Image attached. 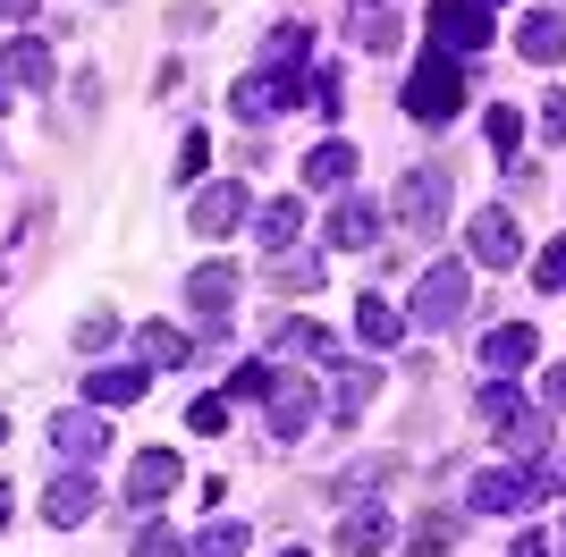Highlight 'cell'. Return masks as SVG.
I'll use <instances>...</instances> for the list:
<instances>
[{
    "label": "cell",
    "mask_w": 566,
    "mask_h": 557,
    "mask_svg": "<svg viewBox=\"0 0 566 557\" xmlns=\"http://www.w3.org/2000/svg\"><path fill=\"white\" fill-rule=\"evenodd\" d=\"M398 102H406V118H423V127H449V118L465 111V60H449V51H423V60L406 69Z\"/></svg>",
    "instance_id": "obj_1"
},
{
    "label": "cell",
    "mask_w": 566,
    "mask_h": 557,
    "mask_svg": "<svg viewBox=\"0 0 566 557\" xmlns=\"http://www.w3.org/2000/svg\"><path fill=\"white\" fill-rule=\"evenodd\" d=\"M389 220H398L406 237H440L449 229V169H406L398 195H389Z\"/></svg>",
    "instance_id": "obj_2"
},
{
    "label": "cell",
    "mask_w": 566,
    "mask_h": 557,
    "mask_svg": "<svg viewBox=\"0 0 566 557\" xmlns=\"http://www.w3.org/2000/svg\"><path fill=\"white\" fill-rule=\"evenodd\" d=\"M465 304H473V271L465 262H431V271L415 278V296H406V322L415 329H449Z\"/></svg>",
    "instance_id": "obj_3"
},
{
    "label": "cell",
    "mask_w": 566,
    "mask_h": 557,
    "mask_svg": "<svg viewBox=\"0 0 566 557\" xmlns=\"http://www.w3.org/2000/svg\"><path fill=\"white\" fill-rule=\"evenodd\" d=\"M262 406H271V440H305L313 422H322V389H313L305 371H271V389H262Z\"/></svg>",
    "instance_id": "obj_4"
},
{
    "label": "cell",
    "mask_w": 566,
    "mask_h": 557,
    "mask_svg": "<svg viewBox=\"0 0 566 557\" xmlns=\"http://www.w3.org/2000/svg\"><path fill=\"white\" fill-rule=\"evenodd\" d=\"M423 25H431V51H449V60L491 51V9H473V0H431Z\"/></svg>",
    "instance_id": "obj_5"
},
{
    "label": "cell",
    "mask_w": 566,
    "mask_h": 557,
    "mask_svg": "<svg viewBox=\"0 0 566 557\" xmlns=\"http://www.w3.org/2000/svg\"><path fill=\"white\" fill-rule=\"evenodd\" d=\"M296 102H305V76H280V69L237 76V93H229V111L245 118V127H271V118H287Z\"/></svg>",
    "instance_id": "obj_6"
},
{
    "label": "cell",
    "mask_w": 566,
    "mask_h": 557,
    "mask_svg": "<svg viewBox=\"0 0 566 557\" xmlns=\"http://www.w3.org/2000/svg\"><path fill=\"white\" fill-rule=\"evenodd\" d=\"M465 507L473 515H524V507H542V482L516 473V464H482V473L465 482Z\"/></svg>",
    "instance_id": "obj_7"
},
{
    "label": "cell",
    "mask_w": 566,
    "mask_h": 557,
    "mask_svg": "<svg viewBox=\"0 0 566 557\" xmlns=\"http://www.w3.org/2000/svg\"><path fill=\"white\" fill-rule=\"evenodd\" d=\"M322 237H331V254H364V245H380V203L373 195H338V211L322 220Z\"/></svg>",
    "instance_id": "obj_8"
},
{
    "label": "cell",
    "mask_w": 566,
    "mask_h": 557,
    "mask_svg": "<svg viewBox=\"0 0 566 557\" xmlns=\"http://www.w3.org/2000/svg\"><path fill=\"white\" fill-rule=\"evenodd\" d=\"M465 254L482 262V271H507V262L524 254V229H516V211H473V237H465Z\"/></svg>",
    "instance_id": "obj_9"
},
{
    "label": "cell",
    "mask_w": 566,
    "mask_h": 557,
    "mask_svg": "<svg viewBox=\"0 0 566 557\" xmlns=\"http://www.w3.org/2000/svg\"><path fill=\"white\" fill-rule=\"evenodd\" d=\"M245 211H254V195H245L237 178H212L203 195H195V211H187V220H195L203 237H229V229H245Z\"/></svg>",
    "instance_id": "obj_10"
},
{
    "label": "cell",
    "mask_w": 566,
    "mask_h": 557,
    "mask_svg": "<svg viewBox=\"0 0 566 557\" xmlns=\"http://www.w3.org/2000/svg\"><path fill=\"white\" fill-rule=\"evenodd\" d=\"M178 482H187V473H178V456H169V448H144V456H136V473H127V507H136V515H153V507H161V498H169Z\"/></svg>",
    "instance_id": "obj_11"
},
{
    "label": "cell",
    "mask_w": 566,
    "mask_h": 557,
    "mask_svg": "<svg viewBox=\"0 0 566 557\" xmlns=\"http://www.w3.org/2000/svg\"><path fill=\"white\" fill-rule=\"evenodd\" d=\"M533 355H542V329H524V322H499L491 338H482V371H491V380H516Z\"/></svg>",
    "instance_id": "obj_12"
},
{
    "label": "cell",
    "mask_w": 566,
    "mask_h": 557,
    "mask_svg": "<svg viewBox=\"0 0 566 557\" xmlns=\"http://www.w3.org/2000/svg\"><path fill=\"white\" fill-rule=\"evenodd\" d=\"M153 364H94L85 371V406H144Z\"/></svg>",
    "instance_id": "obj_13"
},
{
    "label": "cell",
    "mask_w": 566,
    "mask_h": 557,
    "mask_svg": "<svg viewBox=\"0 0 566 557\" xmlns=\"http://www.w3.org/2000/svg\"><path fill=\"white\" fill-rule=\"evenodd\" d=\"M245 229H254L262 254H287V245H296V229H305V203H296V195H271V203L245 211Z\"/></svg>",
    "instance_id": "obj_14"
},
{
    "label": "cell",
    "mask_w": 566,
    "mask_h": 557,
    "mask_svg": "<svg viewBox=\"0 0 566 557\" xmlns=\"http://www.w3.org/2000/svg\"><path fill=\"white\" fill-rule=\"evenodd\" d=\"M389 540H398L389 507H373V498H355V507H347V524H338V549H347V557H380Z\"/></svg>",
    "instance_id": "obj_15"
},
{
    "label": "cell",
    "mask_w": 566,
    "mask_h": 557,
    "mask_svg": "<svg viewBox=\"0 0 566 557\" xmlns=\"http://www.w3.org/2000/svg\"><path fill=\"white\" fill-rule=\"evenodd\" d=\"M94 498H102V490H94V473H85V464H69V473H60V482L43 490V515L60 524V533H69V524H85V515H94Z\"/></svg>",
    "instance_id": "obj_16"
},
{
    "label": "cell",
    "mask_w": 566,
    "mask_h": 557,
    "mask_svg": "<svg viewBox=\"0 0 566 557\" xmlns=\"http://www.w3.org/2000/svg\"><path fill=\"white\" fill-rule=\"evenodd\" d=\"M51 448H60L69 464H94L102 448H111V422L102 414H51Z\"/></svg>",
    "instance_id": "obj_17"
},
{
    "label": "cell",
    "mask_w": 566,
    "mask_h": 557,
    "mask_svg": "<svg viewBox=\"0 0 566 557\" xmlns=\"http://www.w3.org/2000/svg\"><path fill=\"white\" fill-rule=\"evenodd\" d=\"M331 371H338V380H331V397H322V414H331V422H355L364 406H373L380 371H373V364H331Z\"/></svg>",
    "instance_id": "obj_18"
},
{
    "label": "cell",
    "mask_w": 566,
    "mask_h": 557,
    "mask_svg": "<svg viewBox=\"0 0 566 557\" xmlns=\"http://www.w3.org/2000/svg\"><path fill=\"white\" fill-rule=\"evenodd\" d=\"M187 304L203 313V322H229V304H237V271H229V262H203V271L187 278Z\"/></svg>",
    "instance_id": "obj_19"
},
{
    "label": "cell",
    "mask_w": 566,
    "mask_h": 557,
    "mask_svg": "<svg viewBox=\"0 0 566 557\" xmlns=\"http://www.w3.org/2000/svg\"><path fill=\"white\" fill-rule=\"evenodd\" d=\"M516 51L533 60V69H549V60H566V18L558 9H533V18L516 25Z\"/></svg>",
    "instance_id": "obj_20"
},
{
    "label": "cell",
    "mask_w": 566,
    "mask_h": 557,
    "mask_svg": "<svg viewBox=\"0 0 566 557\" xmlns=\"http://www.w3.org/2000/svg\"><path fill=\"white\" fill-rule=\"evenodd\" d=\"M305 60H313V34H305V18H287V25H271V34H262V69L305 76Z\"/></svg>",
    "instance_id": "obj_21"
},
{
    "label": "cell",
    "mask_w": 566,
    "mask_h": 557,
    "mask_svg": "<svg viewBox=\"0 0 566 557\" xmlns=\"http://www.w3.org/2000/svg\"><path fill=\"white\" fill-rule=\"evenodd\" d=\"M305 186H322V195L338 186V195H347V186H355V144H347V136L313 144V153H305Z\"/></svg>",
    "instance_id": "obj_22"
},
{
    "label": "cell",
    "mask_w": 566,
    "mask_h": 557,
    "mask_svg": "<svg viewBox=\"0 0 566 557\" xmlns=\"http://www.w3.org/2000/svg\"><path fill=\"white\" fill-rule=\"evenodd\" d=\"M136 364H153V371H169V364H195V338H187V329H178V322H144L136 329Z\"/></svg>",
    "instance_id": "obj_23"
},
{
    "label": "cell",
    "mask_w": 566,
    "mask_h": 557,
    "mask_svg": "<svg viewBox=\"0 0 566 557\" xmlns=\"http://www.w3.org/2000/svg\"><path fill=\"white\" fill-rule=\"evenodd\" d=\"M355 338H364V347H398V338H406V313L389 296H355Z\"/></svg>",
    "instance_id": "obj_24"
},
{
    "label": "cell",
    "mask_w": 566,
    "mask_h": 557,
    "mask_svg": "<svg viewBox=\"0 0 566 557\" xmlns=\"http://www.w3.org/2000/svg\"><path fill=\"white\" fill-rule=\"evenodd\" d=\"M0 76H9V85H51V43L18 34V43L0 51Z\"/></svg>",
    "instance_id": "obj_25"
},
{
    "label": "cell",
    "mask_w": 566,
    "mask_h": 557,
    "mask_svg": "<svg viewBox=\"0 0 566 557\" xmlns=\"http://www.w3.org/2000/svg\"><path fill=\"white\" fill-rule=\"evenodd\" d=\"M355 43H364V51H398L406 43V18L389 9V0H373V9H355Z\"/></svg>",
    "instance_id": "obj_26"
},
{
    "label": "cell",
    "mask_w": 566,
    "mask_h": 557,
    "mask_svg": "<svg viewBox=\"0 0 566 557\" xmlns=\"http://www.w3.org/2000/svg\"><path fill=\"white\" fill-rule=\"evenodd\" d=\"M482 136H491L499 161H516V153H524V111H516V102H491V111H482Z\"/></svg>",
    "instance_id": "obj_27"
},
{
    "label": "cell",
    "mask_w": 566,
    "mask_h": 557,
    "mask_svg": "<svg viewBox=\"0 0 566 557\" xmlns=\"http://www.w3.org/2000/svg\"><path fill=\"white\" fill-rule=\"evenodd\" d=\"M499 448H516V456H549V414L542 406H524L516 422H507V431H491Z\"/></svg>",
    "instance_id": "obj_28"
},
{
    "label": "cell",
    "mask_w": 566,
    "mask_h": 557,
    "mask_svg": "<svg viewBox=\"0 0 566 557\" xmlns=\"http://www.w3.org/2000/svg\"><path fill=\"white\" fill-rule=\"evenodd\" d=\"M473 414H482V431H507V422L524 414V397L507 389V380H482V389H473Z\"/></svg>",
    "instance_id": "obj_29"
},
{
    "label": "cell",
    "mask_w": 566,
    "mask_h": 557,
    "mask_svg": "<svg viewBox=\"0 0 566 557\" xmlns=\"http://www.w3.org/2000/svg\"><path fill=\"white\" fill-rule=\"evenodd\" d=\"M280 347H287V355H305V364H338V338H331L322 322H287V329H280Z\"/></svg>",
    "instance_id": "obj_30"
},
{
    "label": "cell",
    "mask_w": 566,
    "mask_h": 557,
    "mask_svg": "<svg viewBox=\"0 0 566 557\" xmlns=\"http://www.w3.org/2000/svg\"><path fill=\"white\" fill-rule=\"evenodd\" d=\"M271 287H280V296H313V287H322V262L313 254H271Z\"/></svg>",
    "instance_id": "obj_31"
},
{
    "label": "cell",
    "mask_w": 566,
    "mask_h": 557,
    "mask_svg": "<svg viewBox=\"0 0 566 557\" xmlns=\"http://www.w3.org/2000/svg\"><path fill=\"white\" fill-rule=\"evenodd\" d=\"M187 431H203V440H220V431H229V397H187Z\"/></svg>",
    "instance_id": "obj_32"
},
{
    "label": "cell",
    "mask_w": 566,
    "mask_h": 557,
    "mask_svg": "<svg viewBox=\"0 0 566 557\" xmlns=\"http://www.w3.org/2000/svg\"><path fill=\"white\" fill-rule=\"evenodd\" d=\"M203 161H212V136H203V127H187V144H178V186L203 178Z\"/></svg>",
    "instance_id": "obj_33"
},
{
    "label": "cell",
    "mask_w": 566,
    "mask_h": 557,
    "mask_svg": "<svg viewBox=\"0 0 566 557\" xmlns=\"http://www.w3.org/2000/svg\"><path fill=\"white\" fill-rule=\"evenodd\" d=\"M127 557H187V540L169 533V524H144V533H136V549H127Z\"/></svg>",
    "instance_id": "obj_34"
},
{
    "label": "cell",
    "mask_w": 566,
    "mask_h": 557,
    "mask_svg": "<svg viewBox=\"0 0 566 557\" xmlns=\"http://www.w3.org/2000/svg\"><path fill=\"white\" fill-rule=\"evenodd\" d=\"M111 338H118V322H111V313H85V322H76V355H102Z\"/></svg>",
    "instance_id": "obj_35"
},
{
    "label": "cell",
    "mask_w": 566,
    "mask_h": 557,
    "mask_svg": "<svg viewBox=\"0 0 566 557\" xmlns=\"http://www.w3.org/2000/svg\"><path fill=\"white\" fill-rule=\"evenodd\" d=\"M449 540H457V515H423V524H415V549L423 557H440Z\"/></svg>",
    "instance_id": "obj_36"
},
{
    "label": "cell",
    "mask_w": 566,
    "mask_h": 557,
    "mask_svg": "<svg viewBox=\"0 0 566 557\" xmlns=\"http://www.w3.org/2000/svg\"><path fill=\"white\" fill-rule=\"evenodd\" d=\"M262 389H271V364H237V371H229V397H245V406H262Z\"/></svg>",
    "instance_id": "obj_37"
},
{
    "label": "cell",
    "mask_w": 566,
    "mask_h": 557,
    "mask_svg": "<svg viewBox=\"0 0 566 557\" xmlns=\"http://www.w3.org/2000/svg\"><path fill=\"white\" fill-rule=\"evenodd\" d=\"M195 549H203V557H245V524H212Z\"/></svg>",
    "instance_id": "obj_38"
},
{
    "label": "cell",
    "mask_w": 566,
    "mask_h": 557,
    "mask_svg": "<svg viewBox=\"0 0 566 557\" xmlns=\"http://www.w3.org/2000/svg\"><path fill=\"white\" fill-rule=\"evenodd\" d=\"M533 287H566V237H549L542 262H533Z\"/></svg>",
    "instance_id": "obj_39"
},
{
    "label": "cell",
    "mask_w": 566,
    "mask_h": 557,
    "mask_svg": "<svg viewBox=\"0 0 566 557\" xmlns=\"http://www.w3.org/2000/svg\"><path fill=\"white\" fill-rule=\"evenodd\" d=\"M542 144H566V93H542Z\"/></svg>",
    "instance_id": "obj_40"
},
{
    "label": "cell",
    "mask_w": 566,
    "mask_h": 557,
    "mask_svg": "<svg viewBox=\"0 0 566 557\" xmlns=\"http://www.w3.org/2000/svg\"><path fill=\"white\" fill-rule=\"evenodd\" d=\"M507 557H558V540H549V533H516V540H507Z\"/></svg>",
    "instance_id": "obj_41"
},
{
    "label": "cell",
    "mask_w": 566,
    "mask_h": 557,
    "mask_svg": "<svg viewBox=\"0 0 566 557\" xmlns=\"http://www.w3.org/2000/svg\"><path fill=\"white\" fill-rule=\"evenodd\" d=\"M18 18H34V0H0V25H18Z\"/></svg>",
    "instance_id": "obj_42"
},
{
    "label": "cell",
    "mask_w": 566,
    "mask_h": 557,
    "mask_svg": "<svg viewBox=\"0 0 566 557\" xmlns=\"http://www.w3.org/2000/svg\"><path fill=\"white\" fill-rule=\"evenodd\" d=\"M542 397H549V406H566V371H549V380H542Z\"/></svg>",
    "instance_id": "obj_43"
},
{
    "label": "cell",
    "mask_w": 566,
    "mask_h": 557,
    "mask_svg": "<svg viewBox=\"0 0 566 557\" xmlns=\"http://www.w3.org/2000/svg\"><path fill=\"white\" fill-rule=\"evenodd\" d=\"M0 533H9V482H0Z\"/></svg>",
    "instance_id": "obj_44"
},
{
    "label": "cell",
    "mask_w": 566,
    "mask_h": 557,
    "mask_svg": "<svg viewBox=\"0 0 566 557\" xmlns=\"http://www.w3.org/2000/svg\"><path fill=\"white\" fill-rule=\"evenodd\" d=\"M9 93H18V85H9V76H0V111H9Z\"/></svg>",
    "instance_id": "obj_45"
},
{
    "label": "cell",
    "mask_w": 566,
    "mask_h": 557,
    "mask_svg": "<svg viewBox=\"0 0 566 557\" xmlns=\"http://www.w3.org/2000/svg\"><path fill=\"white\" fill-rule=\"evenodd\" d=\"M473 9H507V0H473Z\"/></svg>",
    "instance_id": "obj_46"
},
{
    "label": "cell",
    "mask_w": 566,
    "mask_h": 557,
    "mask_svg": "<svg viewBox=\"0 0 566 557\" xmlns=\"http://www.w3.org/2000/svg\"><path fill=\"white\" fill-rule=\"evenodd\" d=\"M558 498H566V464H558Z\"/></svg>",
    "instance_id": "obj_47"
},
{
    "label": "cell",
    "mask_w": 566,
    "mask_h": 557,
    "mask_svg": "<svg viewBox=\"0 0 566 557\" xmlns=\"http://www.w3.org/2000/svg\"><path fill=\"white\" fill-rule=\"evenodd\" d=\"M280 557H313V549H280Z\"/></svg>",
    "instance_id": "obj_48"
},
{
    "label": "cell",
    "mask_w": 566,
    "mask_h": 557,
    "mask_svg": "<svg viewBox=\"0 0 566 557\" xmlns=\"http://www.w3.org/2000/svg\"><path fill=\"white\" fill-rule=\"evenodd\" d=\"M0 440H9V414H0Z\"/></svg>",
    "instance_id": "obj_49"
},
{
    "label": "cell",
    "mask_w": 566,
    "mask_h": 557,
    "mask_svg": "<svg viewBox=\"0 0 566 557\" xmlns=\"http://www.w3.org/2000/svg\"><path fill=\"white\" fill-rule=\"evenodd\" d=\"M558 557H566V540H558Z\"/></svg>",
    "instance_id": "obj_50"
}]
</instances>
